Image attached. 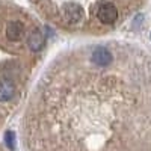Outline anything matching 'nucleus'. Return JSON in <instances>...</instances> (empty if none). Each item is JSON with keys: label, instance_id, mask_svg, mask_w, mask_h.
<instances>
[{"label": "nucleus", "instance_id": "obj_1", "mask_svg": "<svg viewBox=\"0 0 151 151\" xmlns=\"http://www.w3.org/2000/svg\"><path fill=\"white\" fill-rule=\"evenodd\" d=\"M30 151H151V59L85 45L44 73L24 122Z\"/></svg>", "mask_w": 151, "mask_h": 151}, {"label": "nucleus", "instance_id": "obj_2", "mask_svg": "<svg viewBox=\"0 0 151 151\" xmlns=\"http://www.w3.org/2000/svg\"><path fill=\"white\" fill-rule=\"evenodd\" d=\"M44 42L41 26L26 11L0 5V113L21 100Z\"/></svg>", "mask_w": 151, "mask_h": 151}, {"label": "nucleus", "instance_id": "obj_3", "mask_svg": "<svg viewBox=\"0 0 151 151\" xmlns=\"http://www.w3.org/2000/svg\"><path fill=\"white\" fill-rule=\"evenodd\" d=\"M106 3L116 5L122 15H127L139 5V0H32L38 14L71 33H98L95 15Z\"/></svg>", "mask_w": 151, "mask_h": 151}, {"label": "nucleus", "instance_id": "obj_4", "mask_svg": "<svg viewBox=\"0 0 151 151\" xmlns=\"http://www.w3.org/2000/svg\"><path fill=\"white\" fill-rule=\"evenodd\" d=\"M14 139H15V136H14V133H12V132H8V133L5 134V141H6V145H8L9 150H14V148H15Z\"/></svg>", "mask_w": 151, "mask_h": 151}]
</instances>
